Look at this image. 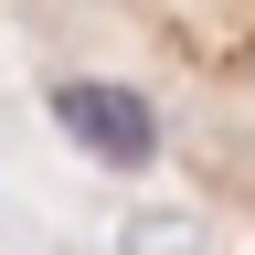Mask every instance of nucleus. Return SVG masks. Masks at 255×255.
<instances>
[{"instance_id":"f257e3e1","label":"nucleus","mask_w":255,"mask_h":255,"mask_svg":"<svg viewBox=\"0 0 255 255\" xmlns=\"http://www.w3.org/2000/svg\"><path fill=\"white\" fill-rule=\"evenodd\" d=\"M53 128H64L85 159H107V170H149V159H159L149 96H128V85H107V75H64V85H53Z\"/></svg>"}]
</instances>
